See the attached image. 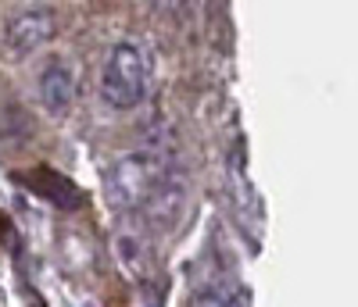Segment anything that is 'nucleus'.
I'll return each instance as SVG.
<instances>
[{"label": "nucleus", "instance_id": "nucleus-4", "mask_svg": "<svg viewBox=\"0 0 358 307\" xmlns=\"http://www.w3.org/2000/svg\"><path fill=\"white\" fill-rule=\"evenodd\" d=\"M40 100L50 114H65L76 100V72L69 68V61L54 57L40 72Z\"/></svg>", "mask_w": 358, "mask_h": 307}, {"label": "nucleus", "instance_id": "nucleus-2", "mask_svg": "<svg viewBox=\"0 0 358 307\" xmlns=\"http://www.w3.org/2000/svg\"><path fill=\"white\" fill-rule=\"evenodd\" d=\"M165 182V165L155 158V154H129V158H122L111 175H108V197L111 204L118 207H147L151 204V197L162 190Z\"/></svg>", "mask_w": 358, "mask_h": 307}, {"label": "nucleus", "instance_id": "nucleus-5", "mask_svg": "<svg viewBox=\"0 0 358 307\" xmlns=\"http://www.w3.org/2000/svg\"><path fill=\"white\" fill-rule=\"evenodd\" d=\"M194 307H233V297L226 290H219V286H208V290H201L194 297Z\"/></svg>", "mask_w": 358, "mask_h": 307}, {"label": "nucleus", "instance_id": "nucleus-3", "mask_svg": "<svg viewBox=\"0 0 358 307\" xmlns=\"http://www.w3.org/2000/svg\"><path fill=\"white\" fill-rule=\"evenodd\" d=\"M54 29H57V18L50 8H22L4 25V47L11 57H29L54 36Z\"/></svg>", "mask_w": 358, "mask_h": 307}, {"label": "nucleus", "instance_id": "nucleus-1", "mask_svg": "<svg viewBox=\"0 0 358 307\" xmlns=\"http://www.w3.org/2000/svg\"><path fill=\"white\" fill-rule=\"evenodd\" d=\"M101 97L115 111L140 107L147 97V57L133 43H118L108 50L101 68Z\"/></svg>", "mask_w": 358, "mask_h": 307}]
</instances>
